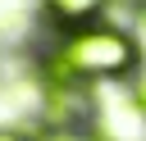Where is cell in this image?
<instances>
[{
	"mask_svg": "<svg viewBox=\"0 0 146 141\" xmlns=\"http://www.w3.org/2000/svg\"><path fill=\"white\" fill-rule=\"evenodd\" d=\"M146 64L137 32L119 27V23H91L78 27L68 36H55V45L36 59V68L64 73L73 82L100 86V82H132L137 68Z\"/></svg>",
	"mask_w": 146,
	"mask_h": 141,
	"instance_id": "1",
	"label": "cell"
},
{
	"mask_svg": "<svg viewBox=\"0 0 146 141\" xmlns=\"http://www.w3.org/2000/svg\"><path fill=\"white\" fill-rule=\"evenodd\" d=\"M91 132H100L105 141H146V114L132 100L128 82L91 86Z\"/></svg>",
	"mask_w": 146,
	"mask_h": 141,
	"instance_id": "2",
	"label": "cell"
},
{
	"mask_svg": "<svg viewBox=\"0 0 146 141\" xmlns=\"http://www.w3.org/2000/svg\"><path fill=\"white\" fill-rule=\"evenodd\" d=\"M110 0H41V27L55 32V36H68L78 27H91L100 23Z\"/></svg>",
	"mask_w": 146,
	"mask_h": 141,
	"instance_id": "3",
	"label": "cell"
},
{
	"mask_svg": "<svg viewBox=\"0 0 146 141\" xmlns=\"http://www.w3.org/2000/svg\"><path fill=\"white\" fill-rule=\"evenodd\" d=\"M32 136H36V141H105V136L91 132V127H36Z\"/></svg>",
	"mask_w": 146,
	"mask_h": 141,
	"instance_id": "4",
	"label": "cell"
},
{
	"mask_svg": "<svg viewBox=\"0 0 146 141\" xmlns=\"http://www.w3.org/2000/svg\"><path fill=\"white\" fill-rule=\"evenodd\" d=\"M0 141H36L32 127H18V123H0Z\"/></svg>",
	"mask_w": 146,
	"mask_h": 141,
	"instance_id": "5",
	"label": "cell"
},
{
	"mask_svg": "<svg viewBox=\"0 0 146 141\" xmlns=\"http://www.w3.org/2000/svg\"><path fill=\"white\" fill-rule=\"evenodd\" d=\"M128 86H132V100H137V105H141V114H146V64L137 68V77H132Z\"/></svg>",
	"mask_w": 146,
	"mask_h": 141,
	"instance_id": "6",
	"label": "cell"
},
{
	"mask_svg": "<svg viewBox=\"0 0 146 141\" xmlns=\"http://www.w3.org/2000/svg\"><path fill=\"white\" fill-rule=\"evenodd\" d=\"M137 41L146 45V5H141V18H137Z\"/></svg>",
	"mask_w": 146,
	"mask_h": 141,
	"instance_id": "7",
	"label": "cell"
}]
</instances>
